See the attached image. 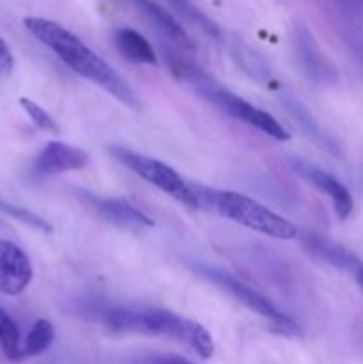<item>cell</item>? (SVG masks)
Returning <instances> with one entry per match:
<instances>
[{
  "label": "cell",
  "instance_id": "obj_4",
  "mask_svg": "<svg viewBox=\"0 0 363 364\" xmlns=\"http://www.w3.org/2000/svg\"><path fill=\"white\" fill-rule=\"evenodd\" d=\"M192 270L198 272L199 276L205 277L206 281H210L212 284L219 287L221 290H224L226 294L233 295L238 302L249 308L251 311L258 313V315L265 316L273 322V326L276 327L278 333L281 334H298V326L292 318H288L287 315L280 311L269 299L263 294H260L258 290H255L249 284L242 283L241 279L233 276V274L226 272L223 269H217V267L210 265H201V263H192Z\"/></svg>",
  "mask_w": 363,
  "mask_h": 364
},
{
  "label": "cell",
  "instance_id": "obj_13",
  "mask_svg": "<svg viewBox=\"0 0 363 364\" xmlns=\"http://www.w3.org/2000/svg\"><path fill=\"white\" fill-rule=\"evenodd\" d=\"M228 50H230L231 57L237 63V66L242 68L248 77H251L253 80L260 82V84H267L270 82V68L269 64L265 63L262 55H260L256 50H253L251 46L246 45L242 39L231 38L228 41Z\"/></svg>",
  "mask_w": 363,
  "mask_h": 364
},
{
  "label": "cell",
  "instance_id": "obj_6",
  "mask_svg": "<svg viewBox=\"0 0 363 364\" xmlns=\"http://www.w3.org/2000/svg\"><path fill=\"white\" fill-rule=\"evenodd\" d=\"M199 95H201L203 98L209 100V102H212L217 109L226 112L228 116L244 121L246 124L263 132V134L276 139V141L285 142L290 139V134H288V132L285 130V128L281 127V124L270 116V114H267L265 110L258 109V107H255L253 103L246 102L244 98L237 96L235 92L221 87L216 80H214L209 87L203 89Z\"/></svg>",
  "mask_w": 363,
  "mask_h": 364
},
{
  "label": "cell",
  "instance_id": "obj_2",
  "mask_svg": "<svg viewBox=\"0 0 363 364\" xmlns=\"http://www.w3.org/2000/svg\"><path fill=\"white\" fill-rule=\"evenodd\" d=\"M103 322L116 333L171 336L192 348L199 358L214 355V340L201 323L189 320L169 309H125L112 308L103 313Z\"/></svg>",
  "mask_w": 363,
  "mask_h": 364
},
{
  "label": "cell",
  "instance_id": "obj_21",
  "mask_svg": "<svg viewBox=\"0 0 363 364\" xmlns=\"http://www.w3.org/2000/svg\"><path fill=\"white\" fill-rule=\"evenodd\" d=\"M356 281H358V287L363 290V263H359V267L356 269Z\"/></svg>",
  "mask_w": 363,
  "mask_h": 364
},
{
  "label": "cell",
  "instance_id": "obj_18",
  "mask_svg": "<svg viewBox=\"0 0 363 364\" xmlns=\"http://www.w3.org/2000/svg\"><path fill=\"white\" fill-rule=\"evenodd\" d=\"M21 109L25 110L28 117H31L32 123L39 128V130L52 132V134H59V128H57L56 121L50 117V114L43 109L41 105H38L36 102H32L31 98H20Z\"/></svg>",
  "mask_w": 363,
  "mask_h": 364
},
{
  "label": "cell",
  "instance_id": "obj_16",
  "mask_svg": "<svg viewBox=\"0 0 363 364\" xmlns=\"http://www.w3.org/2000/svg\"><path fill=\"white\" fill-rule=\"evenodd\" d=\"M53 338H56V331L48 320L41 318L34 322L25 338V343L21 345V358H36V355L43 354L53 343Z\"/></svg>",
  "mask_w": 363,
  "mask_h": 364
},
{
  "label": "cell",
  "instance_id": "obj_9",
  "mask_svg": "<svg viewBox=\"0 0 363 364\" xmlns=\"http://www.w3.org/2000/svg\"><path fill=\"white\" fill-rule=\"evenodd\" d=\"M32 279L28 256L16 244L0 240V294L20 295Z\"/></svg>",
  "mask_w": 363,
  "mask_h": 364
},
{
  "label": "cell",
  "instance_id": "obj_17",
  "mask_svg": "<svg viewBox=\"0 0 363 364\" xmlns=\"http://www.w3.org/2000/svg\"><path fill=\"white\" fill-rule=\"evenodd\" d=\"M0 348L11 361L23 359L21 358L20 329L4 308H0Z\"/></svg>",
  "mask_w": 363,
  "mask_h": 364
},
{
  "label": "cell",
  "instance_id": "obj_22",
  "mask_svg": "<svg viewBox=\"0 0 363 364\" xmlns=\"http://www.w3.org/2000/svg\"><path fill=\"white\" fill-rule=\"evenodd\" d=\"M354 2H356V4H358V6H359V7H363V0H354Z\"/></svg>",
  "mask_w": 363,
  "mask_h": 364
},
{
  "label": "cell",
  "instance_id": "obj_3",
  "mask_svg": "<svg viewBox=\"0 0 363 364\" xmlns=\"http://www.w3.org/2000/svg\"><path fill=\"white\" fill-rule=\"evenodd\" d=\"M214 210H217L221 215L228 217L233 223L267 235V237L292 240L299 235L298 228L290 220L278 215L255 199L238 194V192H217L216 208Z\"/></svg>",
  "mask_w": 363,
  "mask_h": 364
},
{
  "label": "cell",
  "instance_id": "obj_5",
  "mask_svg": "<svg viewBox=\"0 0 363 364\" xmlns=\"http://www.w3.org/2000/svg\"><path fill=\"white\" fill-rule=\"evenodd\" d=\"M110 153H112L114 159L120 160L132 173L141 176L142 180L152 183L153 187L160 188V191L169 194L177 201L196 208V199L194 194H192L191 183H187L173 167L160 162V160L152 159V156H146L142 153H135L132 149L123 148V146H110Z\"/></svg>",
  "mask_w": 363,
  "mask_h": 364
},
{
  "label": "cell",
  "instance_id": "obj_15",
  "mask_svg": "<svg viewBox=\"0 0 363 364\" xmlns=\"http://www.w3.org/2000/svg\"><path fill=\"white\" fill-rule=\"evenodd\" d=\"M167 4L171 6V9L185 20L187 23H191L192 27L199 28L205 36L212 39H223V32H221L219 25L212 20V18L206 16L199 7H196L191 0H167Z\"/></svg>",
  "mask_w": 363,
  "mask_h": 364
},
{
  "label": "cell",
  "instance_id": "obj_8",
  "mask_svg": "<svg viewBox=\"0 0 363 364\" xmlns=\"http://www.w3.org/2000/svg\"><path fill=\"white\" fill-rule=\"evenodd\" d=\"M80 198L85 205L91 206L96 215L102 217L107 223L120 228H130V230H141V228H153V220L146 213L135 208L132 203L121 198H102V196L80 192Z\"/></svg>",
  "mask_w": 363,
  "mask_h": 364
},
{
  "label": "cell",
  "instance_id": "obj_14",
  "mask_svg": "<svg viewBox=\"0 0 363 364\" xmlns=\"http://www.w3.org/2000/svg\"><path fill=\"white\" fill-rule=\"evenodd\" d=\"M114 43L121 55L137 64H155L157 53L152 43L134 28H120L114 34Z\"/></svg>",
  "mask_w": 363,
  "mask_h": 364
},
{
  "label": "cell",
  "instance_id": "obj_12",
  "mask_svg": "<svg viewBox=\"0 0 363 364\" xmlns=\"http://www.w3.org/2000/svg\"><path fill=\"white\" fill-rule=\"evenodd\" d=\"M135 7L139 9V13L164 36V38L169 39L174 46L182 50H191L192 41L187 34H185L184 27L167 13L166 9L159 6L153 0H132Z\"/></svg>",
  "mask_w": 363,
  "mask_h": 364
},
{
  "label": "cell",
  "instance_id": "obj_20",
  "mask_svg": "<svg viewBox=\"0 0 363 364\" xmlns=\"http://www.w3.org/2000/svg\"><path fill=\"white\" fill-rule=\"evenodd\" d=\"M14 66V57L11 48L7 46V43L4 41V38L0 36V77H7V75L13 71Z\"/></svg>",
  "mask_w": 363,
  "mask_h": 364
},
{
  "label": "cell",
  "instance_id": "obj_10",
  "mask_svg": "<svg viewBox=\"0 0 363 364\" xmlns=\"http://www.w3.org/2000/svg\"><path fill=\"white\" fill-rule=\"evenodd\" d=\"M88 162L89 155L84 149L53 141L39 151L36 159V171L41 174H59L82 169L88 166Z\"/></svg>",
  "mask_w": 363,
  "mask_h": 364
},
{
  "label": "cell",
  "instance_id": "obj_19",
  "mask_svg": "<svg viewBox=\"0 0 363 364\" xmlns=\"http://www.w3.org/2000/svg\"><path fill=\"white\" fill-rule=\"evenodd\" d=\"M134 364H196L174 354H146L134 359Z\"/></svg>",
  "mask_w": 363,
  "mask_h": 364
},
{
  "label": "cell",
  "instance_id": "obj_7",
  "mask_svg": "<svg viewBox=\"0 0 363 364\" xmlns=\"http://www.w3.org/2000/svg\"><path fill=\"white\" fill-rule=\"evenodd\" d=\"M290 167L298 174H301L305 180H308L313 187H317L319 191H322L327 198L333 203V208L337 212L338 219H347L352 212V196L349 192V188L344 183L333 178L331 174H327L326 171H322L320 167L313 166V164L306 162L301 159H290Z\"/></svg>",
  "mask_w": 363,
  "mask_h": 364
},
{
  "label": "cell",
  "instance_id": "obj_1",
  "mask_svg": "<svg viewBox=\"0 0 363 364\" xmlns=\"http://www.w3.org/2000/svg\"><path fill=\"white\" fill-rule=\"evenodd\" d=\"M23 25L36 39L48 46L52 52H56L57 57L64 64H68L75 73L91 80L93 84L102 87L103 91L112 95L114 98L120 100L130 109H139V98L127 84V80H123L112 66H109L100 55H96L68 28L39 16H27L23 20Z\"/></svg>",
  "mask_w": 363,
  "mask_h": 364
},
{
  "label": "cell",
  "instance_id": "obj_11",
  "mask_svg": "<svg viewBox=\"0 0 363 364\" xmlns=\"http://www.w3.org/2000/svg\"><path fill=\"white\" fill-rule=\"evenodd\" d=\"M301 242L305 245L306 251L313 256V258L320 259L322 263L335 267L340 270H356L359 267L358 258L352 255L351 251L344 247V245L337 244V242L324 238L317 233H302Z\"/></svg>",
  "mask_w": 363,
  "mask_h": 364
}]
</instances>
